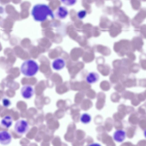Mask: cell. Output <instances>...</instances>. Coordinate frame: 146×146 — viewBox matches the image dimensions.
<instances>
[{
    "label": "cell",
    "mask_w": 146,
    "mask_h": 146,
    "mask_svg": "<svg viewBox=\"0 0 146 146\" xmlns=\"http://www.w3.org/2000/svg\"><path fill=\"white\" fill-rule=\"evenodd\" d=\"M31 14L34 20L37 22H43L49 16L54 18L53 11L47 5L39 3L34 5L31 11Z\"/></svg>",
    "instance_id": "6da1fadb"
},
{
    "label": "cell",
    "mask_w": 146,
    "mask_h": 146,
    "mask_svg": "<svg viewBox=\"0 0 146 146\" xmlns=\"http://www.w3.org/2000/svg\"><path fill=\"white\" fill-rule=\"evenodd\" d=\"M39 66L34 60L29 59L24 61L20 67V71L25 76L31 77L35 75L39 70Z\"/></svg>",
    "instance_id": "7a4b0ae2"
},
{
    "label": "cell",
    "mask_w": 146,
    "mask_h": 146,
    "mask_svg": "<svg viewBox=\"0 0 146 146\" xmlns=\"http://www.w3.org/2000/svg\"><path fill=\"white\" fill-rule=\"evenodd\" d=\"M29 128L28 122L25 120L19 119L15 123L14 126L15 132L19 135H22L26 133Z\"/></svg>",
    "instance_id": "3957f363"
},
{
    "label": "cell",
    "mask_w": 146,
    "mask_h": 146,
    "mask_svg": "<svg viewBox=\"0 0 146 146\" xmlns=\"http://www.w3.org/2000/svg\"><path fill=\"white\" fill-rule=\"evenodd\" d=\"M34 93V89L30 85H24L22 86L21 89V96L26 99L31 98L33 96Z\"/></svg>",
    "instance_id": "277c9868"
},
{
    "label": "cell",
    "mask_w": 146,
    "mask_h": 146,
    "mask_svg": "<svg viewBox=\"0 0 146 146\" xmlns=\"http://www.w3.org/2000/svg\"><path fill=\"white\" fill-rule=\"evenodd\" d=\"M12 140L11 134L6 131H2L0 132V143L1 144L6 145L9 144Z\"/></svg>",
    "instance_id": "5b68a950"
},
{
    "label": "cell",
    "mask_w": 146,
    "mask_h": 146,
    "mask_svg": "<svg viewBox=\"0 0 146 146\" xmlns=\"http://www.w3.org/2000/svg\"><path fill=\"white\" fill-rule=\"evenodd\" d=\"M66 65L65 60L61 58H58L55 59L52 63L53 68L57 71L63 69Z\"/></svg>",
    "instance_id": "8992f818"
},
{
    "label": "cell",
    "mask_w": 146,
    "mask_h": 146,
    "mask_svg": "<svg viewBox=\"0 0 146 146\" xmlns=\"http://www.w3.org/2000/svg\"><path fill=\"white\" fill-rule=\"evenodd\" d=\"M99 75L98 73L94 72L89 73L86 77V81L89 84H93L97 82L99 80Z\"/></svg>",
    "instance_id": "52a82bcc"
},
{
    "label": "cell",
    "mask_w": 146,
    "mask_h": 146,
    "mask_svg": "<svg viewBox=\"0 0 146 146\" xmlns=\"http://www.w3.org/2000/svg\"><path fill=\"white\" fill-rule=\"evenodd\" d=\"M126 137L125 132L123 130H118L116 131L113 135V139L116 142L121 143L124 140Z\"/></svg>",
    "instance_id": "ba28073f"
},
{
    "label": "cell",
    "mask_w": 146,
    "mask_h": 146,
    "mask_svg": "<svg viewBox=\"0 0 146 146\" xmlns=\"http://www.w3.org/2000/svg\"><path fill=\"white\" fill-rule=\"evenodd\" d=\"M68 14L67 9L64 6L58 7L56 9L55 13V16L59 19H63L65 18Z\"/></svg>",
    "instance_id": "9c48e42d"
},
{
    "label": "cell",
    "mask_w": 146,
    "mask_h": 146,
    "mask_svg": "<svg viewBox=\"0 0 146 146\" xmlns=\"http://www.w3.org/2000/svg\"><path fill=\"white\" fill-rule=\"evenodd\" d=\"M13 122V119L11 116L8 115L5 116L1 121V127L4 128H9L12 126Z\"/></svg>",
    "instance_id": "30bf717a"
},
{
    "label": "cell",
    "mask_w": 146,
    "mask_h": 146,
    "mask_svg": "<svg viewBox=\"0 0 146 146\" xmlns=\"http://www.w3.org/2000/svg\"><path fill=\"white\" fill-rule=\"evenodd\" d=\"M91 116L87 113L82 114L80 117V120L83 124H87L89 123L91 121Z\"/></svg>",
    "instance_id": "8fae6325"
},
{
    "label": "cell",
    "mask_w": 146,
    "mask_h": 146,
    "mask_svg": "<svg viewBox=\"0 0 146 146\" xmlns=\"http://www.w3.org/2000/svg\"><path fill=\"white\" fill-rule=\"evenodd\" d=\"M61 2L66 5L72 6L75 4L77 0H60Z\"/></svg>",
    "instance_id": "7c38bea8"
},
{
    "label": "cell",
    "mask_w": 146,
    "mask_h": 146,
    "mask_svg": "<svg viewBox=\"0 0 146 146\" xmlns=\"http://www.w3.org/2000/svg\"><path fill=\"white\" fill-rule=\"evenodd\" d=\"M3 106L5 107H8L11 105V103L10 99L7 98L5 97L3 98L2 101Z\"/></svg>",
    "instance_id": "4fadbf2b"
},
{
    "label": "cell",
    "mask_w": 146,
    "mask_h": 146,
    "mask_svg": "<svg viewBox=\"0 0 146 146\" xmlns=\"http://www.w3.org/2000/svg\"><path fill=\"white\" fill-rule=\"evenodd\" d=\"M86 14V11L84 10H82L78 12L77 13V16L79 19H82L84 18Z\"/></svg>",
    "instance_id": "5bb4252c"
},
{
    "label": "cell",
    "mask_w": 146,
    "mask_h": 146,
    "mask_svg": "<svg viewBox=\"0 0 146 146\" xmlns=\"http://www.w3.org/2000/svg\"><path fill=\"white\" fill-rule=\"evenodd\" d=\"M144 135L145 137L146 138V129L145 130L144 132Z\"/></svg>",
    "instance_id": "9a60e30c"
}]
</instances>
